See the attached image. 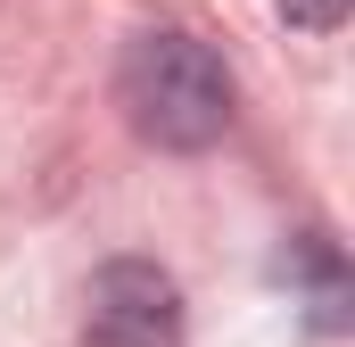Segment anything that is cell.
Instances as JSON below:
<instances>
[{
    "mask_svg": "<svg viewBox=\"0 0 355 347\" xmlns=\"http://www.w3.org/2000/svg\"><path fill=\"white\" fill-rule=\"evenodd\" d=\"M116 91H124L132 133L157 141V149H215L223 124H232V75H223V58L198 33H174V25H157V33H141L124 50Z\"/></svg>",
    "mask_w": 355,
    "mask_h": 347,
    "instance_id": "cell-1",
    "label": "cell"
},
{
    "mask_svg": "<svg viewBox=\"0 0 355 347\" xmlns=\"http://www.w3.org/2000/svg\"><path fill=\"white\" fill-rule=\"evenodd\" d=\"M83 347H182V289L149 257H107L83 289Z\"/></svg>",
    "mask_w": 355,
    "mask_h": 347,
    "instance_id": "cell-2",
    "label": "cell"
},
{
    "mask_svg": "<svg viewBox=\"0 0 355 347\" xmlns=\"http://www.w3.org/2000/svg\"><path fill=\"white\" fill-rule=\"evenodd\" d=\"M281 17H289V25H314V33H322V25H339V17H347V0H281Z\"/></svg>",
    "mask_w": 355,
    "mask_h": 347,
    "instance_id": "cell-3",
    "label": "cell"
}]
</instances>
